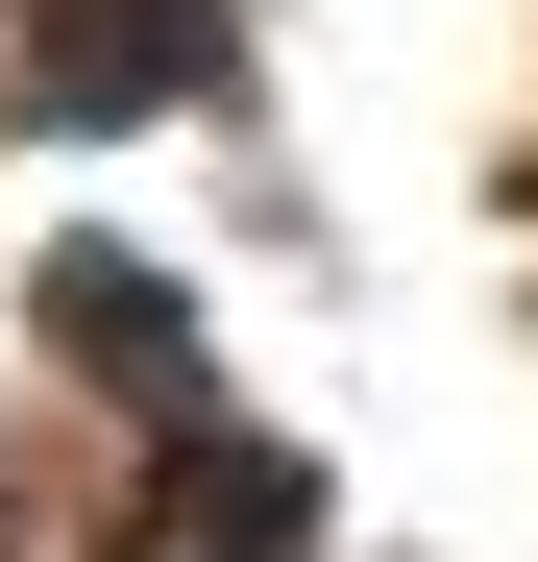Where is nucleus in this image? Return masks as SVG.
<instances>
[{
	"label": "nucleus",
	"instance_id": "1",
	"mask_svg": "<svg viewBox=\"0 0 538 562\" xmlns=\"http://www.w3.org/2000/svg\"><path fill=\"white\" fill-rule=\"evenodd\" d=\"M294 464H269V440H221V464H171V514H147V562H294Z\"/></svg>",
	"mask_w": 538,
	"mask_h": 562
},
{
	"label": "nucleus",
	"instance_id": "2",
	"mask_svg": "<svg viewBox=\"0 0 538 562\" xmlns=\"http://www.w3.org/2000/svg\"><path fill=\"white\" fill-rule=\"evenodd\" d=\"M49 342L74 367H171V294H147V269H49Z\"/></svg>",
	"mask_w": 538,
	"mask_h": 562
}]
</instances>
